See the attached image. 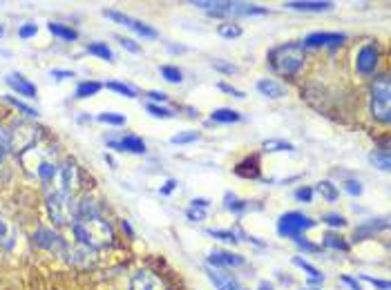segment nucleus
Instances as JSON below:
<instances>
[{"instance_id": "1", "label": "nucleus", "mask_w": 391, "mask_h": 290, "mask_svg": "<svg viewBox=\"0 0 391 290\" xmlns=\"http://www.w3.org/2000/svg\"><path fill=\"white\" fill-rule=\"evenodd\" d=\"M76 239L87 248H103L114 242V233L107 221H103L101 215L96 217H81L74 221Z\"/></svg>"}, {"instance_id": "2", "label": "nucleus", "mask_w": 391, "mask_h": 290, "mask_svg": "<svg viewBox=\"0 0 391 290\" xmlns=\"http://www.w3.org/2000/svg\"><path fill=\"white\" fill-rule=\"evenodd\" d=\"M268 63L273 67V72L279 76H293L297 74L304 65V47L302 43H286L279 45L268 52Z\"/></svg>"}, {"instance_id": "3", "label": "nucleus", "mask_w": 391, "mask_h": 290, "mask_svg": "<svg viewBox=\"0 0 391 290\" xmlns=\"http://www.w3.org/2000/svg\"><path fill=\"white\" fill-rule=\"evenodd\" d=\"M18 158H21V165L25 167V172L32 174V176H38L43 183L54 174V170H56L52 149L41 147V145L29 147L27 152H23Z\"/></svg>"}, {"instance_id": "4", "label": "nucleus", "mask_w": 391, "mask_h": 290, "mask_svg": "<svg viewBox=\"0 0 391 290\" xmlns=\"http://www.w3.org/2000/svg\"><path fill=\"white\" fill-rule=\"evenodd\" d=\"M78 183V174H76V163L72 158H67L61 165H56L54 174L47 179V197H72L74 188Z\"/></svg>"}, {"instance_id": "5", "label": "nucleus", "mask_w": 391, "mask_h": 290, "mask_svg": "<svg viewBox=\"0 0 391 290\" xmlns=\"http://www.w3.org/2000/svg\"><path fill=\"white\" fill-rule=\"evenodd\" d=\"M38 138H41V129L36 125L27 121H16L7 132V149H12L14 154L21 156L29 147L38 145Z\"/></svg>"}, {"instance_id": "6", "label": "nucleus", "mask_w": 391, "mask_h": 290, "mask_svg": "<svg viewBox=\"0 0 391 290\" xmlns=\"http://www.w3.org/2000/svg\"><path fill=\"white\" fill-rule=\"evenodd\" d=\"M371 114L376 121H391V81L389 76H380L371 83Z\"/></svg>"}, {"instance_id": "7", "label": "nucleus", "mask_w": 391, "mask_h": 290, "mask_svg": "<svg viewBox=\"0 0 391 290\" xmlns=\"http://www.w3.org/2000/svg\"><path fill=\"white\" fill-rule=\"evenodd\" d=\"M311 228H315V221L302 212H286L277 221V233L286 239H299V235Z\"/></svg>"}, {"instance_id": "8", "label": "nucleus", "mask_w": 391, "mask_h": 290, "mask_svg": "<svg viewBox=\"0 0 391 290\" xmlns=\"http://www.w3.org/2000/svg\"><path fill=\"white\" fill-rule=\"evenodd\" d=\"M76 208L72 197H47V212L52 217V221L58 226L69 224L76 217Z\"/></svg>"}, {"instance_id": "9", "label": "nucleus", "mask_w": 391, "mask_h": 290, "mask_svg": "<svg viewBox=\"0 0 391 290\" xmlns=\"http://www.w3.org/2000/svg\"><path fill=\"white\" fill-rule=\"evenodd\" d=\"M378 58H380L378 47L376 45H365L356 56V69L360 74H365V76L374 74L376 67H378Z\"/></svg>"}, {"instance_id": "10", "label": "nucleus", "mask_w": 391, "mask_h": 290, "mask_svg": "<svg viewBox=\"0 0 391 290\" xmlns=\"http://www.w3.org/2000/svg\"><path fill=\"white\" fill-rule=\"evenodd\" d=\"M130 290H166V284L148 270H139L130 282Z\"/></svg>"}, {"instance_id": "11", "label": "nucleus", "mask_w": 391, "mask_h": 290, "mask_svg": "<svg viewBox=\"0 0 391 290\" xmlns=\"http://www.w3.org/2000/svg\"><path fill=\"white\" fill-rule=\"evenodd\" d=\"M345 34H327V32H315V34H309L304 38V45L302 47H338L345 43Z\"/></svg>"}, {"instance_id": "12", "label": "nucleus", "mask_w": 391, "mask_h": 290, "mask_svg": "<svg viewBox=\"0 0 391 290\" xmlns=\"http://www.w3.org/2000/svg\"><path fill=\"white\" fill-rule=\"evenodd\" d=\"M7 85L14 89V92H18V96H25V98H36V85L32 81H27V78L23 74H7Z\"/></svg>"}, {"instance_id": "13", "label": "nucleus", "mask_w": 391, "mask_h": 290, "mask_svg": "<svg viewBox=\"0 0 391 290\" xmlns=\"http://www.w3.org/2000/svg\"><path fill=\"white\" fill-rule=\"evenodd\" d=\"M208 262L213 266H224V268H237V266H244V257L242 255H233V253H226V250H213L208 257Z\"/></svg>"}, {"instance_id": "14", "label": "nucleus", "mask_w": 391, "mask_h": 290, "mask_svg": "<svg viewBox=\"0 0 391 290\" xmlns=\"http://www.w3.org/2000/svg\"><path fill=\"white\" fill-rule=\"evenodd\" d=\"M284 7L295 9V12H329V9H333V3H327V0H293V3H286Z\"/></svg>"}, {"instance_id": "15", "label": "nucleus", "mask_w": 391, "mask_h": 290, "mask_svg": "<svg viewBox=\"0 0 391 290\" xmlns=\"http://www.w3.org/2000/svg\"><path fill=\"white\" fill-rule=\"evenodd\" d=\"M34 244H38L41 248H47V250L63 248L61 237H58L56 233H52V230H47V228H38L36 230V233H34Z\"/></svg>"}, {"instance_id": "16", "label": "nucleus", "mask_w": 391, "mask_h": 290, "mask_svg": "<svg viewBox=\"0 0 391 290\" xmlns=\"http://www.w3.org/2000/svg\"><path fill=\"white\" fill-rule=\"evenodd\" d=\"M110 147L121 149V152H132V154L146 152V143L139 136H123L121 141H110Z\"/></svg>"}, {"instance_id": "17", "label": "nucleus", "mask_w": 391, "mask_h": 290, "mask_svg": "<svg viewBox=\"0 0 391 290\" xmlns=\"http://www.w3.org/2000/svg\"><path fill=\"white\" fill-rule=\"evenodd\" d=\"M193 5L210 16H226L230 14V7H233V3H226V0H215V3L213 0H199V3H193Z\"/></svg>"}, {"instance_id": "18", "label": "nucleus", "mask_w": 391, "mask_h": 290, "mask_svg": "<svg viewBox=\"0 0 391 290\" xmlns=\"http://www.w3.org/2000/svg\"><path fill=\"white\" fill-rule=\"evenodd\" d=\"M208 279L210 282L215 284L217 290H242L237 286V282L230 275L222 273V270H213V268H208Z\"/></svg>"}, {"instance_id": "19", "label": "nucleus", "mask_w": 391, "mask_h": 290, "mask_svg": "<svg viewBox=\"0 0 391 290\" xmlns=\"http://www.w3.org/2000/svg\"><path fill=\"white\" fill-rule=\"evenodd\" d=\"M257 89L268 98H282L286 94V87L273 81V78H262V81H257Z\"/></svg>"}, {"instance_id": "20", "label": "nucleus", "mask_w": 391, "mask_h": 290, "mask_svg": "<svg viewBox=\"0 0 391 290\" xmlns=\"http://www.w3.org/2000/svg\"><path fill=\"white\" fill-rule=\"evenodd\" d=\"M16 244V228L9 219L0 217V246L3 248H14Z\"/></svg>"}, {"instance_id": "21", "label": "nucleus", "mask_w": 391, "mask_h": 290, "mask_svg": "<svg viewBox=\"0 0 391 290\" xmlns=\"http://www.w3.org/2000/svg\"><path fill=\"white\" fill-rule=\"evenodd\" d=\"M210 118H213L215 123H237V121H242V114L230 107H217L215 112L210 114Z\"/></svg>"}, {"instance_id": "22", "label": "nucleus", "mask_w": 391, "mask_h": 290, "mask_svg": "<svg viewBox=\"0 0 391 290\" xmlns=\"http://www.w3.org/2000/svg\"><path fill=\"white\" fill-rule=\"evenodd\" d=\"M230 14H239V16H262V14H268V9L259 7V5H250V3H233L230 7Z\"/></svg>"}, {"instance_id": "23", "label": "nucleus", "mask_w": 391, "mask_h": 290, "mask_svg": "<svg viewBox=\"0 0 391 290\" xmlns=\"http://www.w3.org/2000/svg\"><path fill=\"white\" fill-rule=\"evenodd\" d=\"M293 264H295L297 268H302L304 273L309 275V279H311V282H313V284H322V282H324V275L320 273V270H318L315 266H311L309 262H304L302 257H293Z\"/></svg>"}, {"instance_id": "24", "label": "nucleus", "mask_w": 391, "mask_h": 290, "mask_svg": "<svg viewBox=\"0 0 391 290\" xmlns=\"http://www.w3.org/2000/svg\"><path fill=\"white\" fill-rule=\"evenodd\" d=\"M49 34H54L58 38H63V41H76L78 34L74 32L72 27H67V25H61V23H49Z\"/></svg>"}, {"instance_id": "25", "label": "nucleus", "mask_w": 391, "mask_h": 290, "mask_svg": "<svg viewBox=\"0 0 391 290\" xmlns=\"http://www.w3.org/2000/svg\"><path fill=\"white\" fill-rule=\"evenodd\" d=\"M87 52L92 54V56H98V58H103V61H110L112 63L114 61V54H112V49H110L105 43H92V45H87Z\"/></svg>"}, {"instance_id": "26", "label": "nucleus", "mask_w": 391, "mask_h": 290, "mask_svg": "<svg viewBox=\"0 0 391 290\" xmlns=\"http://www.w3.org/2000/svg\"><path fill=\"white\" fill-rule=\"evenodd\" d=\"M98 89H101V83H96V81H83V83H78V87H76V98L94 96Z\"/></svg>"}, {"instance_id": "27", "label": "nucleus", "mask_w": 391, "mask_h": 290, "mask_svg": "<svg viewBox=\"0 0 391 290\" xmlns=\"http://www.w3.org/2000/svg\"><path fill=\"white\" fill-rule=\"evenodd\" d=\"M369 158H371V163H374L376 167H380V170H385V172L391 167V156H389L387 149H376V152L371 154Z\"/></svg>"}, {"instance_id": "28", "label": "nucleus", "mask_w": 391, "mask_h": 290, "mask_svg": "<svg viewBox=\"0 0 391 290\" xmlns=\"http://www.w3.org/2000/svg\"><path fill=\"white\" fill-rule=\"evenodd\" d=\"M159 72H162V76L166 78L168 83H182L184 81V74H182V69L179 67H175V65H164L162 69H159Z\"/></svg>"}, {"instance_id": "29", "label": "nucleus", "mask_w": 391, "mask_h": 290, "mask_svg": "<svg viewBox=\"0 0 391 290\" xmlns=\"http://www.w3.org/2000/svg\"><path fill=\"white\" fill-rule=\"evenodd\" d=\"M383 228H387V221H385V219H380V224H369V226L358 228V230H356V242H363L365 237L374 235V233H378V230H383Z\"/></svg>"}, {"instance_id": "30", "label": "nucleus", "mask_w": 391, "mask_h": 290, "mask_svg": "<svg viewBox=\"0 0 391 290\" xmlns=\"http://www.w3.org/2000/svg\"><path fill=\"white\" fill-rule=\"evenodd\" d=\"M264 152H293V145L286 141H277V138H270V141H264Z\"/></svg>"}, {"instance_id": "31", "label": "nucleus", "mask_w": 391, "mask_h": 290, "mask_svg": "<svg viewBox=\"0 0 391 290\" xmlns=\"http://www.w3.org/2000/svg\"><path fill=\"white\" fill-rule=\"evenodd\" d=\"M318 192L322 194V197L327 199V201H331V203H333L336 199L340 197L338 188H336L333 183H331V181H320V183H318Z\"/></svg>"}, {"instance_id": "32", "label": "nucleus", "mask_w": 391, "mask_h": 290, "mask_svg": "<svg viewBox=\"0 0 391 290\" xmlns=\"http://www.w3.org/2000/svg\"><path fill=\"white\" fill-rule=\"evenodd\" d=\"M217 34L222 38H237V36H242V27L235 23H224L217 27Z\"/></svg>"}, {"instance_id": "33", "label": "nucleus", "mask_w": 391, "mask_h": 290, "mask_svg": "<svg viewBox=\"0 0 391 290\" xmlns=\"http://www.w3.org/2000/svg\"><path fill=\"white\" fill-rule=\"evenodd\" d=\"M324 246L327 248H333V250H349V244L345 242L342 237H338V235H324Z\"/></svg>"}, {"instance_id": "34", "label": "nucleus", "mask_w": 391, "mask_h": 290, "mask_svg": "<svg viewBox=\"0 0 391 290\" xmlns=\"http://www.w3.org/2000/svg\"><path fill=\"white\" fill-rule=\"evenodd\" d=\"M98 121L107 123V125H123L125 123V116L123 114H116V112H103V114H98Z\"/></svg>"}, {"instance_id": "35", "label": "nucleus", "mask_w": 391, "mask_h": 290, "mask_svg": "<svg viewBox=\"0 0 391 290\" xmlns=\"http://www.w3.org/2000/svg\"><path fill=\"white\" fill-rule=\"evenodd\" d=\"M107 89H112V92H119V94H123L125 98H134L137 96V92L130 85H123V83H116V81H112V83H107L105 85Z\"/></svg>"}, {"instance_id": "36", "label": "nucleus", "mask_w": 391, "mask_h": 290, "mask_svg": "<svg viewBox=\"0 0 391 290\" xmlns=\"http://www.w3.org/2000/svg\"><path fill=\"white\" fill-rule=\"evenodd\" d=\"M5 98H7V103H12V105H14L16 109H21V112H23V114H27V116H32V118H34V116H38V112H36V109H34V107H29L27 103H23V101H18V98H14V96H5Z\"/></svg>"}, {"instance_id": "37", "label": "nucleus", "mask_w": 391, "mask_h": 290, "mask_svg": "<svg viewBox=\"0 0 391 290\" xmlns=\"http://www.w3.org/2000/svg\"><path fill=\"white\" fill-rule=\"evenodd\" d=\"M199 138V132H193V129H188V132H182V134H177L173 136V143L175 145H182V143H193Z\"/></svg>"}, {"instance_id": "38", "label": "nucleus", "mask_w": 391, "mask_h": 290, "mask_svg": "<svg viewBox=\"0 0 391 290\" xmlns=\"http://www.w3.org/2000/svg\"><path fill=\"white\" fill-rule=\"evenodd\" d=\"M148 112H150V114H153L155 118H173V116H175L173 112H170V109H168V107H162V105H155V103H150V105H148Z\"/></svg>"}, {"instance_id": "39", "label": "nucleus", "mask_w": 391, "mask_h": 290, "mask_svg": "<svg viewBox=\"0 0 391 290\" xmlns=\"http://www.w3.org/2000/svg\"><path fill=\"white\" fill-rule=\"evenodd\" d=\"M322 221L329 224V226H333V228H345L347 226V219L342 215H336V212H329L322 217Z\"/></svg>"}, {"instance_id": "40", "label": "nucleus", "mask_w": 391, "mask_h": 290, "mask_svg": "<svg viewBox=\"0 0 391 290\" xmlns=\"http://www.w3.org/2000/svg\"><path fill=\"white\" fill-rule=\"evenodd\" d=\"M208 235L222 239V242H226V244H237L239 242V239L235 237V233H226V230H208Z\"/></svg>"}, {"instance_id": "41", "label": "nucleus", "mask_w": 391, "mask_h": 290, "mask_svg": "<svg viewBox=\"0 0 391 290\" xmlns=\"http://www.w3.org/2000/svg\"><path fill=\"white\" fill-rule=\"evenodd\" d=\"M360 279H363V282H367V284H371L374 288H378V290H389V282H387V279H374L371 275H360Z\"/></svg>"}, {"instance_id": "42", "label": "nucleus", "mask_w": 391, "mask_h": 290, "mask_svg": "<svg viewBox=\"0 0 391 290\" xmlns=\"http://www.w3.org/2000/svg\"><path fill=\"white\" fill-rule=\"evenodd\" d=\"M188 219H190V221H204V219H206V210H202V208H190L188 210Z\"/></svg>"}, {"instance_id": "43", "label": "nucleus", "mask_w": 391, "mask_h": 290, "mask_svg": "<svg viewBox=\"0 0 391 290\" xmlns=\"http://www.w3.org/2000/svg\"><path fill=\"white\" fill-rule=\"evenodd\" d=\"M36 32H38L36 25H25V27L18 29V36H21V38H32V36H36Z\"/></svg>"}, {"instance_id": "44", "label": "nucleus", "mask_w": 391, "mask_h": 290, "mask_svg": "<svg viewBox=\"0 0 391 290\" xmlns=\"http://www.w3.org/2000/svg\"><path fill=\"white\" fill-rule=\"evenodd\" d=\"M119 43H121V45L128 49V52H132V54H139V52H141V47H139L134 41H130V38H119Z\"/></svg>"}, {"instance_id": "45", "label": "nucleus", "mask_w": 391, "mask_h": 290, "mask_svg": "<svg viewBox=\"0 0 391 290\" xmlns=\"http://www.w3.org/2000/svg\"><path fill=\"white\" fill-rule=\"evenodd\" d=\"M295 197L299 199V201H311V199H313V190H311V188H299L297 190V192H295Z\"/></svg>"}, {"instance_id": "46", "label": "nucleus", "mask_w": 391, "mask_h": 290, "mask_svg": "<svg viewBox=\"0 0 391 290\" xmlns=\"http://www.w3.org/2000/svg\"><path fill=\"white\" fill-rule=\"evenodd\" d=\"M213 67L219 69V72H226V74H233V72H235V67L228 65V63H224V61H213Z\"/></svg>"}, {"instance_id": "47", "label": "nucleus", "mask_w": 391, "mask_h": 290, "mask_svg": "<svg viewBox=\"0 0 391 290\" xmlns=\"http://www.w3.org/2000/svg\"><path fill=\"white\" fill-rule=\"evenodd\" d=\"M347 192L349 194H363V185H360V181H347Z\"/></svg>"}, {"instance_id": "48", "label": "nucleus", "mask_w": 391, "mask_h": 290, "mask_svg": "<svg viewBox=\"0 0 391 290\" xmlns=\"http://www.w3.org/2000/svg\"><path fill=\"white\" fill-rule=\"evenodd\" d=\"M219 89H224V92L233 94V96H237V98H244V92H239V89L230 87V85H226V83H219Z\"/></svg>"}, {"instance_id": "49", "label": "nucleus", "mask_w": 391, "mask_h": 290, "mask_svg": "<svg viewBox=\"0 0 391 290\" xmlns=\"http://www.w3.org/2000/svg\"><path fill=\"white\" fill-rule=\"evenodd\" d=\"M5 149H7V132H5L3 127H0V161H3Z\"/></svg>"}, {"instance_id": "50", "label": "nucleus", "mask_w": 391, "mask_h": 290, "mask_svg": "<svg viewBox=\"0 0 391 290\" xmlns=\"http://www.w3.org/2000/svg\"><path fill=\"white\" fill-rule=\"evenodd\" d=\"M297 242V246L299 248H304V250H309V253H315V250H320L318 246H313V244H309V242H304V239H295Z\"/></svg>"}, {"instance_id": "51", "label": "nucleus", "mask_w": 391, "mask_h": 290, "mask_svg": "<svg viewBox=\"0 0 391 290\" xmlns=\"http://www.w3.org/2000/svg\"><path fill=\"white\" fill-rule=\"evenodd\" d=\"M150 98H153V101H159V103H166L168 101V94H164V92H150Z\"/></svg>"}, {"instance_id": "52", "label": "nucleus", "mask_w": 391, "mask_h": 290, "mask_svg": "<svg viewBox=\"0 0 391 290\" xmlns=\"http://www.w3.org/2000/svg\"><path fill=\"white\" fill-rule=\"evenodd\" d=\"M52 76H56V78H74V72H63V69H52Z\"/></svg>"}, {"instance_id": "53", "label": "nucleus", "mask_w": 391, "mask_h": 290, "mask_svg": "<svg viewBox=\"0 0 391 290\" xmlns=\"http://www.w3.org/2000/svg\"><path fill=\"white\" fill-rule=\"evenodd\" d=\"M175 188H177V181H173V179H170V181L166 183V188H162V190H159V192H162V194H170Z\"/></svg>"}, {"instance_id": "54", "label": "nucleus", "mask_w": 391, "mask_h": 290, "mask_svg": "<svg viewBox=\"0 0 391 290\" xmlns=\"http://www.w3.org/2000/svg\"><path fill=\"white\" fill-rule=\"evenodd\" d=\"M210 203L206 201V199H193V208H202V210H206Z\"/></svg>"}, {"instance_id": "55", "label": "nucleus", "mask_w": 391, "mask_h": 290, "mask_svg": "<svg viewBox=\"0 0 391 290\" xmlns=\"http://www.w3.org/2000/svg\"><path fill=\"white\" fill-rule=\"evenodd\" d=\"M342 282H345V284H349V286L354 288V290H363V288H360V284H358V282H354V279H351V277H347V275L342 277Z\"/></svg>"}, {"instance_id": "56", "label": "nucleus", "mask_w": 391, "mask_h": 290, "mask_svg": "<svg viewBox=\"0 0 391 290\" xmlns=\"http://www.w3.org/2000/svg\"><path fill=\"white\" fill-rule=\"evenodd\" d=\"M3 34H5V27H3V25H0V36H3Z\"/></svg>"}, {"instance_id": "57", "label": "nucleus", "mask_w": 391, "mask_h": 290, "mask_svg": "<svg viewBox=\"0 0 391 290\" xmlns=\"http://www.w3.org/2000/svg\"><path fill=\"white\" fill-rule=\"evenodd\" d=\"M306 290H318V288H306Z\"/></svg>"}]
</instances>
